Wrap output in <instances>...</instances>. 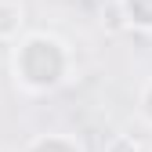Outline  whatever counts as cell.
<instances>
[{"instance_id":"6da1fadb","label":"cell","mask_w":152,"mask_h":152,"mask_svg":"<svg viewBox=\"0 0 152 152\" xmlns=\"http://www.w3.org/2000/svg\"><path fill=\"white\" fill-rule=\"evenodd\" d=\"M15 69L29 87H54L65 69L62 44L54 36H29L15 54Z\"/></svg>"},{"instance_id":"277c9868","label":"cell","mask_w":152,"mask_h":152,"mask_svg":"<svg viewBox=\"0 0 152 152\" xmlns=\"http://www.w3.org/2000/svg\"><path fill=\"white\" fill-rule=\"evenodd\" d=\"M145 116L152 120V87H148V94H145Z\"/></svg>"},{"instance_id":"7a4b0ae2","label":"cell","mask_w":152,"mask_h":152,"mask_svg":"<svg viewBox=\"0 0 152 152\" xmlns=\"http://www.w3.org/2000/svg\"><path fill=\"white\" fill-rule=\"evenodd\" d=\"M123 15L134 26H152V0H123Z\"/></svg>"},{"instance_id":"3957f363","label":"cell","mask_w":152,"mask_h":152,"mask_svg":"<svg viewBox=\"0 0 152 152\" xmlns=\"http://www.w3.org/2000/svg\"><path fill=\"white\" fill-rule=\"evenodd\" d=\"M7 18H22V7H15V4L4 7V4H0V33H15L18 29L15 22H7Z\"/></svg>"}]
</instances>
